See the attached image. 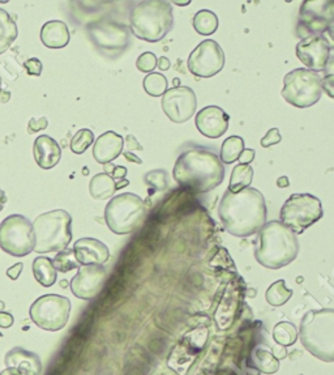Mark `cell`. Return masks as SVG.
<instances>
[{
  "label": "cell",
  "mask_w": 334,
  "mask_h": 375,
  "mask_svg": "<svg viewBox=\"0 0 334 375\" xmlns=\"http://www.w3.org/2000/svg\"><path fill=\"white\" fill-rule=\"evenodd\" d=\"M187 65L192 75L204 79L213 77L225 66V52L218 42L205 40L193 49Z\"/></svg>",
  "instance_id": "cell-12"
},
{
  "label": "cell",
  "mask_w": 334,
  "mask_h": 375,
  "mask_svg": "<svg viewBox=\"0 0 334 375\" xmlns=\"http://www.w3.org/2000/svg\"><path fill=\"white\" fill-rule=\"evenodd\" d=\"M157 173H159V170H153L151 173L145 175V182H148L153 187H156L157 190H165L167 187L166 173L162 170L159 174V178H157Z\"/></svg>",
  "instance_id": "cell-39"
},
{
  "label": "cell",
  "mask_w": 334,
  "mask_h": 375,
  "mask_svg": "<svg viewBox=\"0 0 334 375\" xmlns=\"http://www.w3.org/2000/svg\"><path fill=\"white\" fill-rule=\"evenodd\" d=\"M129 26L134 37L142 41H162L174 26L171 3L166 0L140 1L131 12Z\"/></svg>",
  "instance_id": "cell-4"
},
{
  "label": "cell",
  "mask_w": 334,
  "mask_h": 375,
  "mask_svg": "<svg viewBox=\"0 0 334 375\" xmlns=\"http://www.w3.org/2000/svg\"><path fill=\"white\" fill-rule=\"evenodd\" d=\"M255 155L256 152L255 150H243L241 156H239V164H243V165H250V162L255 159Z\"/></svg>",
  "instance_id": "cell-43"
},
{
  "label": "cell",
  "mask_w": 334,
  "mask_h": 375,
  "mask_svg": "<svg viewBox=\"0 0 334 375\" xmlns=\"http://www.w3.org/2000/svg\"><path fill=\"white\" fill-rule=\"evenodd\" d=\"M106 283V269L102 264H91L79 268L77 275L71 280V291L77 298L94 300Z\"/></svg>",
  "instance_id": "cell-15"
},
{
  "label": "cell",
  "mask_w": 334,
  "mask_h": 375,
  "mask_svg": "<svg viewBox=\"0 0 334 375\" xmlns=\"http://www.w3.org/2000/svg\"><path fill=\"white\" fill-rule=\"evenodd\" d=\"M243 150H244L243 138H241V136H230L222 144L219 159H221L222 164H233L235 161H238Z\"/></svg>",
  "instance_id": "cell-32"
},
{
  "label": "cell",
  "mask_w": 334,
  "mask_h": 375,
  "mask_svg": "<svg viewBox=\"0 0 334 375\" xmlns=\"http://www.w3.org/2000/svg\"><path fill=\"white\" fill-rule=\"evenodd\" d=\"M52 264L54 268L57 269V272H63L67 274L72 269H77L81 267L79 264V262L76 260L75 252L74 249H64V250L59 251L58 254L55 255V258L52 259Z\"/></svg>",
  "instance_id": "cell-36"
},
{
  "label": "cell",
  "mask_w": 334,
  "mask_h": 375,
  "mask_svg": "<svg viewBox=\"0 0 334 375\" xmlns=\"http://www.w3.org/2000/svg\"><path fill=\"white\" fill-rule=\"evenodd\" d=\"M4 362L7 367H13L23 375H40L42 362L40 357L24 348H13L6 354Z\"/></svg>",
  "instance_id": "cell-23"
},
{
  "label": "cell",
  "mask_w": 334,
  "mask_h": 375,
  "mask_svg": "<svg viewBox=\"0 0 334 375\" xmlns=\"http://www.w3.org/2000/svg\"><path fill=\"white\" fill-rule=\"evenodd\" d=\"M281 140H282V136H281L280 130H278V128H270V130L267 131V135L261 139L260 144H261V147H264V148H269V147H272V145H276L278 142H281Z\"/></svg>",
  "instance_id": "cell-40"
},
{
  "label": "cell",
  "mask_w": 334,
  "mask_h": 375,
  "mask_svg": "<svg viewBox=\"0 0 334 375\" xmlns=\"http://www.w3.org/2000/svg\"><path fill=\"white\" fill-rule=\"evenodd\" d=\"M71 301L58 294H46L34 301L29 314L35 325L45 331L57 332L68 323Z\"/></svg>",
  "instance_id": "cell-11"
},
{
  "label": "cell",
  "mask_w": 334,
  "mask_h": 375,
  "mask_svg": "<svg viewBox=\"0 0 334 375\" xmlns=\"http://www.w3.org/2000/svg\"><path fill=\"white\" fill-rule=\"evenodd\" d=\"M125 175H127V169L125 167H115L113 169V175L111 178L117 182V181H123L125 179Z\"/></svg>",
  "instance_id": "cell-46"
},
{
  "label": "cell",
  "mask_w": 334,
  "mask_h": 375,
  "mask_svg": "<svg viewBox=\"0 0 334 375\" xmlns=\"http://www.w3.org/2000/svg\"><path fill=\"white\" fill-rule=\"evenodd\" d=\"M89 33L93 42L105 50H123L129 40L127 26L108 20L92 24L89 26Z\"/></svg>",
  "instance_id": "cell-17"
},
{
  "label": "cell",
  "mask_w": 334,
  "mask_h": 375,
  "mask_svg": "<svg viewBox=\"0 0 334 375\" xmlns=\"http://www.w3.org/2000/svg\"><path fill=\"white\" fill-rule=\"evenodd\" d=\"M125 147L129 150H142V147L139 144V142L134 139L132 135H128L125 139Z\"/></svg>",
  "instance_id": "cell-48"
},
{
  "label": "cell",
  "mask_w": 334,
  "mask_h": 375,
  "mask_svg": "<svg viewBox=\"0 0 334 375\" xmlns=\"http://www.w3.org/2000/svg\"><path fill=\"white\" fill-rule=\"evenodd\" d=\"M6 201H7V196H6V192L3 191V190L0 189V212H1V209H3V207H4Z\"/></svg>",
  "instance_id": "cell-53"
},
{
  "label": "cell",
  "mask_w": 334,
  "mask_h": 375,
  "mask_svg": "<svg viewBox=\"0 0 334 375\" xmlns=\"http://www.w3.org/2000/svg\"><path fill=\"white\" fill-rule=\"evenodd\" d=\"M208 342V330L201 325L187 332L183 340L176 345L168 357V367L178 374L184 375L191 367L201 350Z\"/></svg>",
  "instance_id": "cell-13"
},
{
  "label": "cell",
  "mask_w": 334,
  "mask_h": 375,
  "mask_svg": "<svg viewBox=\"0 0 334 375\" xmlns=\"http://www.w3.org/2000/svg\"><path fill=\"white\" fill-rule=\"evenodd\" d=\"M24 67H25L28 75L30 76H41L42 69V62L38 58H30L26 60L24 63Z\"/></svg>",
  "instance_id": "cell-41"
},
{
  "label": "cell",
  "mask_w": 334,
  "mask_h": 375,
  "mask_svg": "<svg viewBox=\"0 0 334 375\" xmlns=\"http://www.w3.org/2000/svg\"><path fill=\"white\" fill-rule=\"evenodd\" d=\"M250 361L255 369L264 374H275L280 369V359H277L272 349L264 344H259L253 348Z\"/></svg>",
  "instance_id": "cell-25"
},
{
  "label": "cell",
  "mask_w": 334,
  "mask_h": 375,
  "mask_svg": "<svg viewBox=\"0 0 334 375\" xmlns=\"http://www.w3.org/2000/svg\"><path fill=\"white\" fill-rule=\"evenodd\" d=\"M277 186H278L280 189H286V187L290 186V181H289V178H287L286 175H282V177H280V178L277 179Z\"/></svg>",
  "instance_id": "cell-50"
},
{
  "label": "cell",
  "mask_w": 334,
  "mask_h": 375,
  "mask_svg": "<svg viewBox=\"0 0 334 375\" xmlns=\"http://www.w3.org/2000/svg\"><path fill=\"white\" fill-rule=\"evenodd\" d=\"M13 323H15V319L12 314L6 313V311H0V327L1 328H9Z\"/></svg>",
  "instance_id": "cell-44"
},
{
  "label": "cell",
  "mask_w": 334,
  "mask_h": 375,
  "mask_svg": "<svg viewBox=\"0 0 334 375\" xmlns=\"http://www.w3.org/2000/svg\"><path fill=\"white\" fill-rule=\"evenodd\" d=\"M9 99H11V93L6 92V91H1V92H0V102H1V103H7Z\"/></svg>",
  "instance_id": "cell-52"
},
{
  "label": "cell",
  "mask_w": 334,
  "mask_h": 375,
  "mask_svg": "<svg viewBox=\"0 0 334 375\" xmlns=\"http://www.w3.org/2000/svg\"><path fill=\"white\" fill-rule=\"evenodd\" d=\"M33 155L38 167L49 170L58 165L62 159V150L57 140L47 135H41L34 142Z\"/></svg>",
  "instance_id": "cell-22"
},
{
  "label": "cell",
  "mask_w": 334,
  "mask_h": 375,
  "mask_svg": "<svg viewBox=\"0 0 334 375\" xmlns=\"http://www.w3.org/2000/svg\"><path fill=\"white\" fill-rule=\"evenodd\" d=\"M157 67V57L153 52H142L136 60V68L144 74H151Z\"/></svg>",
  "instance_id": "cell-38"
},
{
  "label": "cell",
  "mask_w": 334,
  "mask_h": 375,
  "mask_svg": "<svg viewBox=\"0 0 334 375\" xmlns=\"http://www.w3.org/2000/svg\"><path fill=\"white\" fill-rule=\"evenodd\" d=\"M255 258L267 269H280L292 263L299 252L296 234L281 221H269L260 229Z\"/></svg>",
  "instance_id": "cell-3"
},
{
  "label": "cell",
  "mask_w": 334,
  "mask_h": 375,
  "mask_svg": "<svg viewBox=\"0 0 334 375\" xmlns=\"http://www.w3.org/2000/svg\"><path fill=\"white\" fill-rule=\"evenodd\" d=\"M33 275L35 280L45 288H50L57 281V269L52 264V259L38 257L34 259Z\"/></svg>",
  "instance_id": "cell-28"
},
{
  "label": "cell",
  "mask_w": 334,
  "mask_h": 375,
  "mask_svg": "<svg viewBox=\"0 0 334 375\" xmlns=\"http://www.w3.org/2000/svg\"><path fill=\"white\" fill-rule=\"evenodd\" d=\"M0 375H23L18 370H16V369H13V367H6L1 373H0Z\"/></svg>",
  "instance_id": "cell-51"
},
{
  "label": "cell",
  "mask_w": 334,
  "mask_h": 375,
  "mask_svg": "<svg viewBox=\"0 0 334 375\" xmlns=\"http://www.w3.org/2000/svg\"><path fill=\"white\" fill-rule=\"evenodd\" d=\"M332 85H333V75H328L324 77V80H323V91H326L329 97H333Z\"/></svg>",
  "instance_id": "cell-47"
},
{
  "label": "cell",
  "mask_w": 334,
  "mask_h": 375,
  "mask_svg": "<svg viewBox=\"0 0 334 375\" xmlns=\"http://www.w3.org/2000/svg\"><path fill=\"white\" fill-rule=\"evenodd\" d=\"M0 92H1V77H0Z\"/></svg>",
  "instance_id": "cell-55"
},
{
  "label": "cell",
  "mask_w": 334,
  "mask_h": 375,
  "mask_svg": "<svg viewBox=\"0 0 334 375\" xmlns=\"http://www.w3.org/2000/svg\"><path fill=\"white\" fill-rule=\"evenodd\" d=\"M292 297V291L286 288L284 280H277L267 289L265 298L270 306H282Z\"/></svg>",
  "instance_id": "cell-34"
},
{
  "label": "cell",
  "mask_w": 334,
  "mask_h": 375,
  "mask_svg": "<svg viewBox=\"0 0 334 375\" xmlns=\"http://www.w3.org/2000/svg\"><path fill=\"white\" fill-rule=\"evenodd\" d=\"M32 223L23 215H11L0 224V247L12 257L23 258L34 251Z\"/></svg>",
  "instance_id": "cell-10"
},
{
  "label": "cell",
  "mask_w": 334,
  "mask_h": 375,
  "mask_svg": "<svg viewBox=\"0 0 334 375\" xmlns=\"http://www.w3.org/2000/svg\"><path fill=\"white\" fill-rule=\"evenodd\" d=\"M323 216L321 201L311 194H292L280 212L281 223L294 234L303 233Z\"/></svg>",
  "instance_id": "cell-9"
},
{
  "label": "cell",
  "mask_w": 334,
  "mask_h": 375,
  "mask_svg": "<svg viewBox=\"0 0 334 375\" xmlns=\"http://www.w3.org/2000/svg\"><path fill=\"white\" fill-rule=\"evenodd\" d=\"M115 181L108 173L94 175L89 184V192L96 201H106L115 194Z\"/></svg>",
  "instance_id": "cell-26"
},
{
  "label": "cell",
  "mask_w": 334,
  "mask_h": 375,
  "mask_svg": "<svg viewBox=\"0 0 334 375\" xmlns=\"http://www.w3.org/2000/svg\"><path fill=\"white\" fill-rule=\"evenodd\" d=\"M333 1H306L301 6V21L311 35L324 33L333 21Z\"/></svg>",
  "instance_id": "cell-18"
},
{
  "label": "cell",
  "mask_w": 334,
  "mask_h": 375,
  "mask_svg": "<svg viewBox=\"0 0 334 375\" xmlns=\"http://www.w3.org/2000/svg\"><path fill=\"white\" fill-rule=\"evenodd\" d=\"M146 213V204L139 195L125 192L108 203L105 221L113 233L125 235L139 229L144 224Z\"/></svg>",
  "instance_id": "cell-7"
},
{
  "label": "cell",
  "mask_w": 334,
  "mask_h": 375,
  "mask_svg": "<svg viewBox=\"0 0 334 375\" xmlns=\"http://www.w3.org/2000/svg\"><path fill=\"white\" fill-rule=\"evenodd\" d=\"M47 125H49L47 118L42 117L38 118V119L32 118V119L29 121V125H28V133L30 135L35 134V133H38V131H41V130L47 128Z\"/></svg>",
  "instance_id": "cell-42"
},
{
  "label": "cell",
  "mask_w": 334,
  "mask_h": 375,
  "mask_svg": "<svg viewBox=\"0 0 334 375\" xmlns=\"http://www.w3.org/2000/svg\"><path fill=\"white\" fill-rule=\"evenodd\" d=\"M74 252L80 266L103 264L110 258L109 247L96 238H81L76 241Z\"/></svg>",
  "instance_id": "cell-20"
},
{
  "label": "cell",
  "mask_w": 334,
  "mask_h": 375,
  "mask_svg": "<svg viewBox=\"0 0 334 375\" xmlns=\"http://www.w3.org/2000/svg\"><path fill=\"white\" fill-rule=\"evenodd\" d=\"M34 251L38 254L59 252L72 241V217L64 209L42 213L33 221Z\"/></svg>",
  "instance_id": "cell-6"
},
{
  "label": "cell",
  "mask_w": 334,
  "mask_h": 375,
  "mask_svg": "<svg viewBox=\"0 0 334 375\" xmlns=\"http://www.w3.org/2000/svg\"><path fill=\"white\" fill-rule=\"evenodd\" d=\"M173 175L184 189L195 194H205L224 182L225 167L214 152L192 148L178 157Z\"/></svg>",
  "instance_id": "cell-2"
},
{
  "label": "cell",
  "mask_w": 334,
  "mask_h": 375,
  "mask_svg": "<svg viewBox=\"0 0 334 375\" xmlns=\"http://www.w3.org/2000/svg\"><path fill=\"white\" fill-rule=\"evenodd\" d=\"M144 89L151 97H161L167 91V79L159 72H151L145 76L144 82Z\"/></svg>",
  "instance_id": "cell-35"
},
{
  "label": "cell",
  "mask_w": 334,
  "mask_h": 375,
  "mask_svg": "<svg viewBox=\"0 0 334 375\" xmlns=\"http://www.w3.org/2000/svg\"><path fill=\"white\" fill-rule=\"evenodd\" d=\"M253 181V169L250 165H243L238 164L233 169L230 184H229V191L239 192L250 187Z\"/></svg>",
  "instance_id": "cell-31"
},
{
  "label": "cell",
  "mask_w": 334,
  "mask_h": 375,
  "mask_svg": "<svg viewBox=\"0 0 334 375\" xmlns=\"http://www.w3.org/2000/svg\"><path fill=\"white\" fill-rule=\"evenodd\" d=\"M301 344L311 354L324 362L334 361V310L324 308L307 313L298 331Z\"/></svg>",
  "instance_id": "cell-5"
},
{
  "label": "cell",
  "mask_w": 334,
  "mask_h": 375,
  "mask_svg": "<svg viewBox=\"0 0 334 375\" xmlns=\"http://www.w3.org/2000/svg\"><path fill=\"white\" fill-rule=\"evenodd\" d=\"M273 340L277 345L290 347L298 340V328L290 322H280L273 328Z\"/></svg>",
  "instance_id": "cell-33"
},
{
  "label": "cell",
  "mask_w": 334,
  "mask_h": 375,
  "mask_svg": "<svg viewBox=\"0 0 334 375\" xmlns=\"http://www.w3.org/2000/svg\"><path fill=\"white\" fill-rule=\"evenodd\" d=\"M93 142H94L93 131L88 130V128L79 130L71 140V150L75 155H83L84 152H86V150L92 145Z\"/></svg>",
  "instance_id": "cell-37"
},
{
  "label": "cell",
  "mask_w": 334,
  "mask_h": 375,
  "mask_svg": "<svg viewBox=\"0 0 334 375\" xmlns=\"http://www.w3.org/2000/svg\"><path fill=\"white\" fill-rule=\"evenodd\" d=\"M157 66L161 71H167L171 66V63L166 57H161V58L157 59Z\"/></svg>",
  "instance_id": "cell-49"
},
{
  "label": "cell",
  "mask_w": 334,
  "mask_h": 375,
  "mask_svg": "<svg viewBox=\"0 0 334 375\" xmlns=\"http://www.w3.org/2000/svg\"><path fill=\"white\" fill-rule=\"evenodd\" d=\"M218 216L227 233L241 238L250 237L267 223L265 198L253 187L235 194L227 190L219 201Z\"/></svg>",
  "instance_id": "cell-1"
},
{
  "label": "cell",
  "mask_w": 334,
  "mask_h": 375,
  "mask_svg": "<svg viewBox=\"0 0 334 375\" xmlns=\"http://www.w3.org/2000/svg\"><path fill=\"white\" fill-rule=\"evenodd\" d=\"M238 301L235 298L234 293H230V297L227 298L225 297L219 308H218L217 313H216V323L221 330H227L230 325H233L234 322L235 315H236V310H238Z\"/></svg>",
  "instance_id": "cell-29"
},
{
  "label": "cell",
  "mask_w": 334,
  "mask_h": 375,
  "mask_svg": "<svg viewBox=\"0 0 334 375\" xmlns=\"http://www.w3.org/2000/svg\"><path fill=\"white\" fill-rule=\"evenodd\" d=\"M197 108L196 94L190 86H174L162 96V108L174 123H185L195 116Z\"/></svg>",
  "instance_id": "cell-14"
},
{
  "label": "cell",
  "mask_w": 334,
  "mask_h": 375,
  "mask_svg": "<svg viewBox=\"0 0 334 375\" xmlns=\"http://www.w3.org/2000/svg\"><path fill=\"white\" fill-rule=\"evenodd\" d=\"M195 123L201 135L209 139H218L226 134L230 125V116L218 106H207L196 114Z\"/></svg>",
  "instance_id": "cell-19"
},
{
  "label": "cell",
  "mask_w": 334,
  "mask_h": 375,
  "mask_svg": "<svg viewBox=\"0 0 334 375\" xmlns=\"http://www.w3.org/2000/svg\"><path fill=\"white\" fill-rule=\"evenodd\" d=\"M23 269H24V264H23V263H17L15 266L8 268V269H7V276H8V279L15 281V280L18 279V276L21 275Z\"/></svg>",
  "instance_id": "cell-45"
},
{
  "label": "cell",
  "mask_w": 334,
  "mask_h": 375,
  "mask_svg": "<svg viewBox=\"0 0 334 375\" xmlns=\"http://www.w3.org/2000/svg\"><path fill=\"white\" fill-rule=\"evenodd\" d=\"M18 35L16 21L6 9H0V54L6 52Z\"/></svg>",
  "instance_id": "cell-27"
},
{
  "label": "cell",
  "mask_w": 334,
  "mask_h": 375,
  "mask_svg": "<svg viewBox=\"0 0 334 375\" xmlns=\"http://www.w3.org/2000/svg\"><path fill=\"white\" fill-rule=\"evenodd\" d=\"M123 148H125L123 136H120L114 131H108L100 135V138L94 142L93 156L98 164L106 165L117 159L122 155Z\"/></svg>",
  "instance_id": "cell-21"
},
{
  "label": "cell",
  "mask_w": 334,
  "mask_h": 375,
  "mask_svg": "<svg viewBox=\"0 0 334 375\" xmlns=\"http://www.w3.org/2000/svg\"><path fill=\"white\" fill-rule=\"evenodd\" d=\"M323 94V79L318 72L296 68L284 76L281 96L295 108H306L318 103Z\"/></svg>",
  "instance_id": "cell-8"
},
{
  "label": "cell",
  "mask_w": 334,
  "mask_h": 375,
  "mask_svg": "<svg viewBox=\"0 0 334 375\" xmlns=\"http://www.w3.org/2000/svg\"><path fill=\"white\" fill-rule=\"evenodd\" d=\"M71 40L67 24L59 20L47 21L41 29V41L49 49H63Z\"/></svg>",
  "instance_id": "cell-24"
},
{
  "label": "cell",
  "mask_w": 334,
  "mask_h": 375,
  "mask_svg": "<svg viewBox=\"0 0 334 375\" xmlns=\"http://www.w3.org/2000/svg\"><path fill=\"white\" fill-rule=\"evenodd\" d=\"M125 159H129V161H132V162H137V164H142V161L140 159H137V157H131V156H134V155H131V153H128V152H125Z\"/></svg>",
  "instance_id": "cell-54"
},
{
  "label": "cell",
  "mask_w": 334,
  "mask_h": 375,
  "mask_svg": "<svg viewBox=\"0 0 334 375\" xmlns=\"http://www.w3.org/2000/svg\"><path fill=\"white\" fill-rule=\"evenodd\" d=\"M218 17L209 9H201L193 17V28L201 35H210L217 32Z\"/></svg>",
  "instance_id": "cell-30"
},
{
  "label": "cell",
  "mask_w": 334,
  "mask_h": 375,
  "mask_svg": "<svg viewBox=\"0 0 334 375\" xmlns=\"http://www.w3.org/2000/svg\"><path fill=\"white\" fill-rule=\"evenodd\" d=\"M330 50L332 46L328 43L326 37L313 34L309 35L307 38H303L296 45V57L307 69L315 71L318 74L324 71L328 66V62L330 58Z\"/></svg>",
  "instance_id": "cell-16"
}]
</instances>
